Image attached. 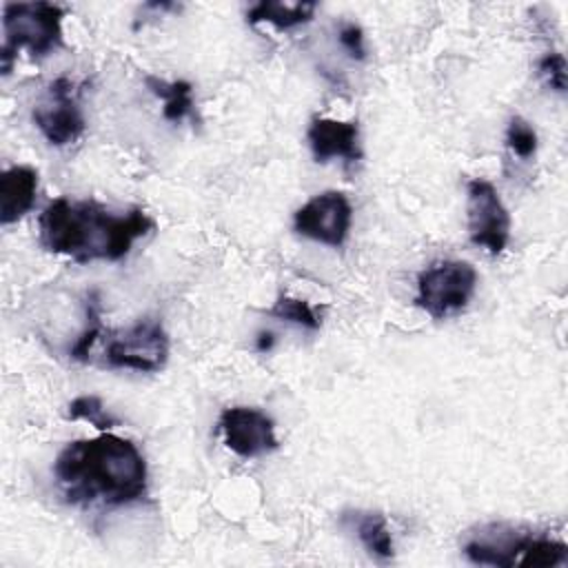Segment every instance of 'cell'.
Segmentation results:
<instances>
[{
  "label": "cell",
  "mask_w": 568,
  "mask_h": 568,
  "mask_svg": "<svg viewBox=\"0 0 568 568\" xmlns=\"http://www.w3.org/2000/svg\"><path fill=\"white\" fill-rule=\"evenodd\" d=\"M64 13L67 11L53 2H7L2 7V73H11L13 58L20 49H27L31 60H42L55 49H62Z\"/></svg>",
  "instance_id": "obj_4"
},
{
  "label": "cell",
  "mask_w": 568,
  "mask_h": 568,
  "mask_svg": "<svg viewBox=\"0 0 568 568\" xmlns=\"http://www.w3.org/2000/svg\"><path fill=\"white\" fill-rule=\"evenodd\" d=\"M268 315L295 326H304L311 331H317L322 326V320L317 315V311L300 297H288V295H280L275 300V304L268 308Z\"/></svg>",
  "instance_id": "obj_17"
},
{
  "label": "cell",
  "mask_w": 568,
  "mask_h": 568,
  "mask_svg": "<svg viewBox=\"0 0 568 568\" xmlns=\"http://www.w3.org/2000/svg\"><path fill=\"white\" fill-rule=\"evenodd\" d=\"M169 359V335L160 320L144 317L124 331L111 333L104 348L109 368H131L142 373L162 371Z\"/></svg>",
  "instance_id": "obj_6"
},
{
  "label": "cell",
  "mask_w": 568,
  "mask_h": 568,
  "mask_svg": "<svg viewBox=\"0 0 568 568\" xmlns=\"http://www.w3.org/2000/svg\"><path fill=\"white\" fill-rule=\"evenodd\" d=\"M273 344H275V333H273V331H260V333H257V337H255V348H257L260 353H268V351L273 348Z\"/></svg>",
  "instance_id": "obj_22"
},
{
  "label": "cell",
  "mask_w": 568,
  "mask_h": 568,
  "mask_svg": "<svg viewBox=\"0 0 568 568\" xmlns=\"http://www.w3.org/2000/svg\"><path fill=\"white\" fill-rule=\"evenodd\" d=\"M84 317H87V326L80 333V337L75 339V344L69 348L71 359H78V362H89L91 346L104 333V326H102V304H100V291L98 288H91L87 293Z\"/></svg>",
  "instance_id": "obj_16"
},
{
  "label": "cell",
  "mask_w": 568,
  "mask_h": 568,
  "mask_svg": "<svg viewBox=\"0 0 568 568\" xmlns=\"http://www.w3.org/2000/svg\"><path fill=\"white\" fill-rule=\"evenodd\" d=\"M537 71L539 75L546 80V84L550 89H555L557 93H566V58L557 51L546 53L539 62H537Z\"/></svg>",
  "instance_id": "obj_20"
},
{
  "label": "cell",
  "mask_w": 568,
  "mask_h": 568,
  "mask_svg": "<svg viewBox=\"0 0 568 568\" xmlns=\"http://www.w3.org/2000/svg\"><path fill=\"white\" fill-rule=\"evenodd\" d=\"M477 286V271L464 260H439L417 275L415 306L435 320L466 308Z\"/></svg>",
  "instance_id": "obj_5"
},
{
  "label": "cell",
  "mask_w": 568,
  "mask_h": 568,
  "mask_svg": "<svg viewBox=\"0 0 568 568\" xmlns=\"http://www.w3.org/2000/svg\"><path fill=\"white\" fill-rule=\"evenodd\" d=\"M464 555L477 566L546 568L566 564L568 546L541 532L513 528L508 524H488L464 544Z\"/></svg>",
  "instance_id": "obj_3"
},
{
  "label": "cell",
  "mask_w": 568,
  "mask_h": 568,
  "mask_svg": "<svg viewBox=\"0 0 568 568\" xmlns=\"http://www.w3.org/2000/svg\"><path fill=\"white\" fill-rule=\"evenodd\" d=\"M224 446L244 459H253L273 453L280 442L275 437L273 419L253 406L224 408L217 419Z\"/></svg>",
  "instance_id": "obj_10"
},
{
  "label": "cell",
  "mask_w": 568,
  "mask_h": 568,
  "mask_svg": "<svg viewBox=\"0 0 568 568\" xmlns=\"http://www.w3.org/2000/svg\"><path fill=\"white\" fill-rule=\"evenodd\" d=\"M64 417L73 419V422L84 419L98 430H109V428H115L120 424L111 413L104 410V404L98 395H80V397L71 399L69 406H67Z\"/></svg>",
  "instance_id": "obj_18"
},
{
  "label": "cell",
  "mask_w": 568,
  "mask_h": 568,
  "mask_svg": "<svg viewBox=\"0 0 568 568\" xmlns=\"http://www.w3.org/2000/svg\"><path fill=\"white\" fill-rule=\"evenodd\" d=\"M317 9V2H275V0H260L246 11V22L248 24H260L268 22L280 31L295 29L300 24H306L313 20Z\"/></svg>",
  "instance_id": "obj_14"
},
{
  "label": "cell",
  "mask_w": 568,
  "mask_h": 568,
  "mask_svg": "<svg viewBox=\"0 0 568 568\" xmlns=\"http://www.w3.org/2000/svg\"><path fill=\"white\" fill-rule=\"evenodd\" d=\"M353 206L342 191H324L302 204L293 215V231L302 237L339 248L348 240Z\"/></svg>",
  "instance_id": "obj_9"
},
{
  "label": "cell",
  "mask_w": 568,
  "mask_h": 568,
  "mask_svg": "<svg viewBox=\"0 0 568 568\" xmlns=\"http://www.w3.org/2000/svg\"><path fill=\"white\" fill-rule=\"evenodd\" d=\"M466 217L468 237L473 244L499 255L510 237V215L497 189L481 178L466 184Z\"/></svg>",
  "instance_id": "obj_7"
},
{
  "label": "cell",
  "mask_w": 568,
  "mask_h": 568,
  "mask_svg": "<svg viewBox=\"0 0 568 568\" xmlns=\"http://www.w3.org/2000/svg\"><path fill=\"white\" fill-rule=\"evenodd\" d=\"M342 521L348 524L362 546L368 550L371 557L379 561H388L395 555V544L393 535L388 528V521L382 513L377 510H351L342 515Z\"/></svg>",
  "instance_id": "obj_13"
},
{
  "label": "cell",
  "mask_w": 568,
  "mask_h": 568,
  "mask_svg": "<svg viewBox=\"0 0 568 568\" xmlns=\"http://www.w3.org/2000/svg\"><path fill=\"white\" fill-rule=\"evenodd\" d=\"M146 89L164 102L162 115L166 122H182L184 118H195V102H193V84L189 80H164L158 75H144Z\"/></svg>",
  "instance_id": "obj_15"
},
{
  "label": "cell",
  "mask_w": 568,
  "mask_h": 568,
  "mask_svg": "<svg viewBox=\"0 0 568 568\" xmlns=\"http://www.w3.org/2000/svg\"><path fill=\"white\" fill-rule=\"evenodd\" d=\"M40 244L49 253L67 255L78 264L95 260L118 262L135 240L153 231V220L133 206L124 215L111 213L95 200L55 197L38 217Z\"/></svg>",
  "instance_id": "obj_2"
},
{
  "label": "cell",
  "mask_w": 568,
  "mask_h": 568,
  "mask_svg": "<svg viewBox=\"0 0 568 568\" xmlns=\"http://www.w3.org/2000/svg\"><path fill=\"white\" fill-rule=\"evenodd\" d=\"M33 124L44 135L51 146H67L73 144L87 129L75 82L67 75L55 78L49 84L47 100L40 102L33 113Z\"/></svg>",
  "instance_id": "obj_8"
},
{
  "label": "cell",
  "mask_w": 568,
  "mask_h": 568,
  "mask_svg": "<svg viewBox=\"0 0 568 568\" xmlns=\"http://www.w3.org/2000/svg\"><path fill=\"white\" fill-rule=\"evenodd\" d=\"M306 140L315 162L324 164L333 158L344 160L346 164H357L362 160L359 146V124L355 120H335V118H313L306 129Z\"/></svg>",
  "instance_id": "obj_11"
},
{
  "label": "cell",
  "mask_w": 568,
  "mask_h": 568,
  "mask_svg": "<svg viewBox=\"0 0 568 568\" xmlns=\"http://www.w3.org/2000/svg\"><path fill=\"white\" fill-rule=\"evenodd\" d=\"M38 171L27 164L7 169L0 178V224L9 226L36 204Z\"/></svg>",
  "instance_id": "obj_12"
},
{
  "label": "cell",
  "mask_w": 568,
  "mask_h": 568,
  "mask_svg": "<svg viewBox=\"0 0 568 568\" xmlns=\"http://www.w3.org/2000/svg\"><path fill=\"white\" fill-rule=\"evenodd\" d=\"M67 504L129 506L144 499L149 470L140 448L113 433L67 444L53 462Z\"/></svg>",
  "instance_id": "obj_1"
},
{
  "label": "cell",
  "mask_w": 568,
  "mask_h": 568,
  "mask_svg": "<svg viewBox=\"0 0 568 568\" xmlns=\"http://www.w3.org/2000/svg\"><path fill=\"white\" fill-rule=\"evenodd\" d=\"M337 40L342 49L353 58V60H364L366 58V44H364V31L355 22H346L339 27Z\"/></svg>",
  "instance_id": "obj_21"
},
{
  "label": "cell",
  "mask_w": 568,
  "mask_h": 568,
  "mask_svg": "<svg viewBox=\"0 0 568 568\" xmlns=\"http://www.w3.org/2000/svg\"><path fill=\"white\" fill-rule=\"evenodd\" d=\"M506 144L517 158L530 160L537 151V133L530 126V122L515 115V118H510V122L506 126Z\"/></svg>",
  "instance_id": "obj_19"
}]
</instances>
